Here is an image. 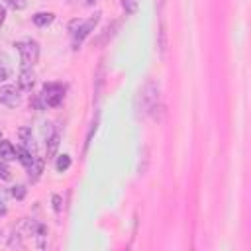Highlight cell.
Wrapping results in <instances>:
<instances>
[{
	"label": "cell",
	"instance_id": "cell-2",
	"mask_svg": "<svg viewBox=\"0 0 251 251\" xmlns=\"http://www.w3.org/2000/svg\"><path fill=\"white\" fill-rule=\"evenodd\" d=\"M65 98V86L59 82H45L41 88L39 98L33 102L37 108H55Z\"/></svg>",
	"mask_w": 251,
	"mask_h": 251
},
{
	"label": "cell",
	"instance_id": "cell-19",
	"mask_svg": "<svg viewBox=\"0 0 251 251\" xmlns=\"http://www.w3.org/2000/svg\"><path fill=\"white\" fill-rule=\"evenodd\" d=\"M4 20H6V10H4V6L0 4V25L4 24Z\"/></svg>",
	"mask_w": 251,
	"mask_h": 251
},
{
	"label": "cell",
	"instance_id": "cell-13",
	"mask_svg": "<svg viewBox=\"0 0 251 251\" xmlns=\"http://www.w3.org/2000/svg\"><path fill=\"white\" fill-rule=\"evenodd\" d=\"M122 6L127 14H133L137 10V0H122Z\"/></svg>",
	"mask_w": 251,
	"mask_h": 251
},
{
	"label": "cell",
	"instance_id": "cell-11",
	"mask_svg": "<svg viewBox=\"0 0 251 251\" xmlns=\"http://www.w3.org/2000/svg\"><path fill=\"white\" fill-rule=\"evenodd\" d=\"M69 167H71V157H69V155H59L57 161H55V169H57L59 173H65Z\"/></svg>",
	"mask_w": 251,
	"mask_h": 251
},
{
	"label": "cell",
	"instance_id": "cell-18",
	"mask_svg": "<svg viewBox=\"0 0 251 251\" xmlns=\"http://www.w3.org/2000/svg\"><path fill=\"white\" fill-rule=\"evenodd\" d=\"M6 78H8V71H6V69H2V67H0V82H4V80H6Z\"/></svg>",
	"mask_w": 251,
	"mask_h": 251
},
{
	"label": "cell",
	"instance_id": "cell-15",
	"mask_svg": "<svg viewBox=\"0 0 251 251\" xmlns=\"http://www.w3.org/2000/svg\"><path fill=\"white\" fill-rule=\"evenodd\" d=\"M10 192H12V196L18 198V200H22V198L25 196V188H24V186H12Z\"/></svg>",
	"mask_w": 251,
	"mask_h": 251
},
{
	"label": "cell",
	"instance_id": "cell-12",
	"mask_svg": "<svg viewBox=\"0 0 251 251\" xmlns=\"http://www.w3.org/2000/svg\"><path fill=\"white\" fill-rule=\"evenodd\" d=\"M10 178H12L10 167L6 165V161H0V180H10Z\"/></svg>",
	"mask_w": 251,
	"mask_h": 251
},
{
	"label": "cell",
	"instance_id": "cell-3",
	"mask_svg": "<svg viewBox=\"0 0 251 251\" xmlns=\"http://www.w3.org/2000/svg\"><path fill=\"white\" fill-rule=\"evenodd\" d=\"M100 20V12H96L94 16H90L88 20H73L69 24V31H71V37H73V47L78 49V45L82 43V39L96 27Z\"/></svg>",
	"mask_w": 251,
	"mask_h": 251
},
{
	"label": "cell",
	"instance_id": "cell-7",
	"mask_svg": "<svg viewBox=\"0 0 251 251\" xmlns=\"http://www.w3.org/2000/svg\"><path fill=\"white\" fill-rule=\"evenodd\" d=\"M0 157H2L4 161L16 159V147H14L10 141H6V139H0Z\"/></svg>",
	"mask_w": 251,
	"mask_h": 251
},
{
	"label": "cell",
	"instance_id": "cell-4",
	"mask_svg": "<svg viewBox=\"0 0 251 251\" xmlns=\"http://www.w3.org/2000/svg\"><path fill=\"white\" fill-rule=\"evenodd\" d=\"M18 53H20V61L22 67H33L39 59V45L33 39H25V41H18L16 43Z\"/></svg>",
	"mask_w": 251,
	"mask_h": 251
},
{
	"label": "cell",
	"instance_id": "cell-5",
	"mask_svg": "<svg viewBox=\"0 0 251 251\" xmlns=\"http://www.w3.org/2000/svg\"><path fill=\"white\" fill-rule=\"evenodd\" d=\"M0 102L8 108H14L20 104V90L12 84H4L0 86Z\"/></svg>",
	"mask_w": 251,
	"mask_h": 251
},
{
	"label": "cell",
	"instance_id": "cell-8",
	"mask_svg": "<svg viewBox=\"0 0 251 251\" xmlns=\"http://www.w3.org/2000/svg\"><path fill=\"white\" fill-rule=\"evenodd\" d=\"M53 20H55V16H53L51 12H37V14L33 16V24H35V25H39V27L49 25Z\"/></svg>",
	"mask_w": 251,
	"mask_h": 251
},
{
	"label": "cell",
	"instance_id": "cell-6",
	"mask_svg": "<svg viewBox=\"0 0 251 251\" xmlns=\"http://www.w3.org/2000/svg\"><path fill=\"white\" fill-rule=\"evenodd\" d=\"M33 84H35V76H33L31 69H29V67H24V69L20 71V76H18V86H20L22 90L29 92V90L33 88Z\"/></svg>",
	"mask_w": 251,
	"mask_h": 251
},
{
	"label": "cell",
	"instance_id": "cell-9",
	"mask_svg": "<svg viewBox=\"0 0 251 251\" xmlns=\"http://www.w3.org/2000/svg\"><path fill=\"white\" fill-rule=\"evenodd\" d=\"M27 173H29V178L31 180H37L39 175L43 173V159L41 157H35V161L31 163V167L27 169Z\"/></svg>",
	"mask_w": 251,
	"mask_h": 251
},
{
	"label": "cell",
	"instance_id": "cell-16",
	"mask_svg": "<svg viewBox=\"0 0 251 251\" xmlns=\"http://www.w3.org/2000/svg\"><path fill=\"white\" fill-rule=\"evenodd\" d=\"M53 208H55V212H61V196H53Z\"/></svg>",
	"mask_w": 251,
	"mask_h": 251
},
{
	"label": "cell",
	"instance_id": "cell-10",
	"mask_svg": "<svg viewBox=\"0 0 251 251\" xmlns=\"http://www.w3.org/2000/svg\"><path fill=\"white\" fill-rule=\"evenodd\" d=\"M57 147H59V133H53V135L47 139V157H49V159L55 155Z\"/></svg>",
	"mask_w": 251,
	"mask_h": 251
},
{
	"label": "cell",
	"instance_id": "cell-17",
	"mask_svg": "<svg viewBox=\"0 0 251 251\" xmlns=\"http://www.w3.org/2000/svg\"><path fill=\"white\" fill-rule=\"evenodd\" d=\"M6 212H8V208H6V204H4V200L0 198V218H2V216H6Z\"/></svg>",
	"mask_w": 251,
	"mask_h": 251
},
{
	"label": "cell",
	"instance_id": "cell-21",
	"mask_svg": "<svg viewBox=\"0 0 251 251\" xmlns=\"http://www.w3.org/2000/svg\"><path fill=\"white\" fill-rule=\"evenodd\" d=\"M0 139H2V135H0Z\"/></svg>",
	"mask_w": 251,
	"mask_h": 251
},
{
	"label": "cell",
	"instance_id": "cell-14",
	"mask_svg": "<svg viewBox=\"0 0 251 251\" xmlns=\"http://www.w3.org/2000/svg\"><path fill=\"white\" fill-rule=\"evenodd\" d=\"M6 4L12 8V10H24L27 6V0H6Z\"/></svg>",
	"mask_w": 251,
	"mask_h": 251
},
{
	"label": "cell",
	"instance_id": "cell-1",
	"mask_svg": "<svg viewBox=\"0 0 251 251\" xmlns=\"http://www.w3.org/2000/svg\"><path fill=\"white\" fill-rule=\"evenodd\" d=\"M45 239H47V227L43 224H39L37 220H24L16 229L14 235L10 239L12 247H37L43 249L45 247Z\"/></svg>",
	"mask_w": 251,
	"mask_h": 251
},
{
	"label": "cell",
	"instance_id": "cell-20",
	"mask_svg": "<svg viewBox=\"0 0 251 251\" xmlns=\"http://www.w3.org/2000/svg\"><path fill=\"white\" fill-rule=\"evenodd\" d=\"M94 2H96V0H86V4H88V6H92Z\"/></svg>",
	"mask_w": 251,
	"mask_h": 251
}]
</instances>
